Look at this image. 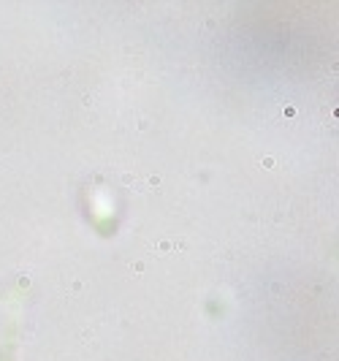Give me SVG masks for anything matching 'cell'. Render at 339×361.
<instances>
[{
    "label": "cell",
    "instance_id": "6da1fadb",
    "mask_svg": "<svg viewBox=\"0 0 339 361\" xmlns=\"http://www.w3.org/2000/svg\"><path fill=\"white\" fill-rule=\"evenodd\" d=\"M171 250V242H160V256H166Z\"/></svg>",
    "mask_w": 339,
    "mask_h": 361
},
{
    "label": "cell",
    "instance_id": "7a4b0ae2",
    "mask_svg": "<svg viewBox=\"0 0 339 361\" xmlns=\"http://www.w3.org/2000/svg\"><path fill=\"white\" fill-rule=\"evenodd\" d=\"M136 190H138V193H147V190H149V185H147V182H138V185H136Z\"/></svg>",
    "mask_w": 339,
    "mask_h": 361
},
{
    "label": "cell",
    "instance_id": "3957f363",
    "mask_svg": "<svg viewBox=\"0 0 339 361\" xmlns=\"http://www.w3.org/2000/svg\"><path fill=\"white\" fill-rule=\"evenodd\" d=\"M264 169H274V158H264Z\"/></svg>",
    "mask_w": 339,
    "mask_h": 361
}]
</instances>
